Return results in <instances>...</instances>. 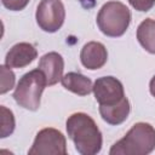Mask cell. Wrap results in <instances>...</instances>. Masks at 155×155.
Returning a JSON list of instances; mask_svg holds the SVG:
<instances>
[{
  "label": "cell",
  "instance_id": "cell-1",
  "mask_svg": "<svg viewBox=\"0 0 155 155\" xmlns=\"http://www.w3.org/2000/svg\"><path fill=\"white\" fill-rule=\"evenodd\" d=\"M68 137L81 155H94L101 151L103 144L102 132L94 120L86 113L71 114L65 122Z\"/></svg>",
  "mask_w": 155,
  "mask_h": 155
},
{
  "label": "cell",
  "instance_id": "cell-2",
  "mask_svg": "<svg viewBox=\"0 0 155 155\" xmlns=\"http://www.w3.org/2000/svg\"><path fill=\"white\" fill-rule=\"evenodd\" d=\"M155 149V128L148 122H137L109 150L110 155H148Z\"/></svg>",
  "mask_w": 155,
  "mask_h": 155
},
{
  "label": "cell",
  "instance_id": "cell-3",
  "mask_svg": "<svg viewBox=\"0 0 155 155\" xmlns=\"http://www.w3.org/2000/svg\"><path fill=\"white\" fill-rule=\"evenodd\" d=\"M46 86L47 81L45 74L39 68L33 69L19 79L12 97L19 107L35 111L40 107L41 94Z\"/></svg>",
  "mask_w": 155,
  "mask_h": 155
},
{
  "label": "cell",
  "instance_id": "cell-4",
  "mask_svg": "<svg viewBox=\"0 0 155 155\" xmlns=\"http://www.w3.org/2000/svg\"><path fill=\"white\" fill-rule=\"evenodd\" d=\"M96 22L104 35L119 38L126 33L131 23V11L120 1H108L98 11Z\"/></svg>",
  "mask_w": 155,
  "mask_h": 155
},
{
  "label": "cell",
  "instance_id": "cell-5",
  "mask_svg": "<svg viewBox=\"0 0 155 155\" xmlns=\"http://www.w3.org/2000/svg\"><path fill=\"white\" fill-rule=\"evenodd\" d=\"M29 155H65L67 140L64 134L52 127L40 130L28 150Z\"/></svg>",
  "mask_w": 155,
  "mask_h": 155
},
{
  "label": "cell",
  "instance_id": "cell-6",
  "mask_svg": "<svg viewBox=\"0 0 155 155\" xmlns=\"http://www.w3.org/2000/svg\"><path fill=\"white\" fill-rule=\"evenodd\" d=\"M36 23L46 33L58 31L65 19V8L61 0H41L35 12Z\"/></svg>",
  "mask_w": 155,
  "mask_h": 155
},
{
  "label": "cell",
  "instance_id": "cell-7",
  "mask_svg": "<svg viewBox=\"0 0 155 155\" xmlns=\"http://www.w3.org/2000/svg\"><path fill=\"white\" fill-rule=\"evenodd\" d=\"M92 92L99 105H111L125 97L124 85L114 76L98 78L93 84Z\"/></svg>",
  "mask_w": 155,
  "mask_h": 155
},
{
  "label": "cell",
  "instance_id": "cell-8",
  "mask_svg": "<svg viewBox=\"0 0 155 155\" xmlns=\"http://www.w3.org/2000/svg\"><path fill=\"white\" fill-rule=\"evenodd\" d=\"M38 57V51L29 42H18L13 45L5 57V65L8 68H24Z\"/></svg>",
  "mask_w": 155,
  "mask_h": 155
},
{
  "label": "cell",
  "instance_id": "cell-9",
  "mask_svg": "<svg viewBox=\"0 0 155 155\" xmlns=\"http://www.w3.org/2000/svg\"><path fill=\"white\" fill-rule=\"evenodd\" d=\"M80 61L86 69L97 70L108 61V51L102 42L90 41L84 45L80 52Z\"/></svg>",
  "mask_w": 155,
  "mask_h": 155
},
{
  "label": "cell",
  "instance_id": "cell-10",
  "mask_svg": "<svg viewBox=\"0 0 155 155\" xmlns=\"http://www.w3.org/2000/svg\"><path fill=\"white\" fill-rule=\"evenodd\" d=\"M38 68L45 74L47 85L52 86L61 81L63 76L64 59L58 52H48L40 58Z\"/></svg>",
  "mask_w": 155,
  "mask_h": 155
},
{
  "label": "cell",
  "instance_id": "cell-11",
  "mask_svg": "<svg viewBox=\"0 0 155 155\" xmlns=\"http://www.w3.org/2000/svg\"><path fill=\"white\" fill-rule=\"evenodd\" d=\"M131 105L126 97H124L120 102L111 105H99V114L102 119L109 125H120L125 122L130 115Z\"/></svg>",
  "mask_w": 155,
  "mask_h": 155
},
{
  "label": "cell",
  "instance_id": "cell-12",
  "mask_svg": "<svg viewBox=\"0 0 155 155\" xmlns=\"http://www.w3.org/2000/svg\"><path fill=\"white\" fill-rule=\"evenodd\" d=\"M61 82L65 90L78 96H87L92 92L93 88L91 79L76 71H69L65 75H63Z\"/></svg>",
  "mask_w": 155,
  "mask_h": 155
},
{
  "label": "cell",
  "instance_id": "cell-13",
  "mask_svg": "<svg viewBox=\"0 0 155 155\" xmlns=\"http://www.w3.org/2000/svg\"><path fill=\"white\" fill-rule=\"evenodd\" d=\"M137 40L149 53L155 54V19L145 18L137 28Z\"/></svg>",
  "mask_w": 155,
  "mask_h": 155
},
{
  "label": "cell",
  "instance_id": "cell-14",
  "mask_svg": "<svg viewBox=\"0 0 155 155\" xmlns=\"http://www.w3.org/2000/svg\"><path fill=\"white\" fill-rule=\"evenodd\" d=\"M0 110H1V136L0 137L6 138L7 136L12 134L15 131V126H16L15 116H13V113L10 109H7L5 105H1Z\"/></svg>",
  "mask_w": 155,
  "mask_h": 155
},
{
  "label": "cell",
  "instance_id": "cell-15",
  "mask_svg": "<svg viewBox=\"0 0 155 155\" xmlns=\"http://www.w3.org/2000/svg\"><path fill=\"white\" fill-rule=\"evenodd\" d=\"M0 71H1V88H0V93L4 94V93H6L7 91H10L13 87L16 78H15V73L7 65H0Z\"/></svg>",
  "mask_w": 155,
  "mask_h": 155
},
{
  "label": "cell",
  "instance_id": "cell-16",
  "mask_svg": "<svg viewBox=\"0 0 155 155\" xmlns=\"http://www.w3.org/2000/svg\"><path fill=\"white\" fill-rule=\"evenodd\" d=\"M128 2L134 10L140 12H147L151 10L153 6L155 5V0H128Z\"/></svg>",
  "mask_w": 155,
  "mask_h": 155
},
{
  "label": "cell",
  "instance_id": "cell-17",
  "mask_svg": "<svg viewBox=\"0 0 155 155\" xmlns=\"http://www.w3.org/2000/svg\"><path fill=\"white\" fill-rule=\"evenodd\" d=\"M30 0H1L2 5L10 11H21L25 8Z\"/></svg>",
  "mask_w": 155,
  "mask_h": 155
},
{
  "label": "cell",
  "instance_id": "cell-18",
  "mask_svg": "<svg viewBox=\"0 0 155 155\" xmlns=\"http://www.w3.org/2000/svg\"><path fill=\"white\" fill-rule=\"evenodd\" d=\"M149 91H150L151 96L155 97V75L151 78V80H150V82H149Z\"/></svg>",
  "mask_w": 155,
  "mask_h": 155
}]
</instances>
